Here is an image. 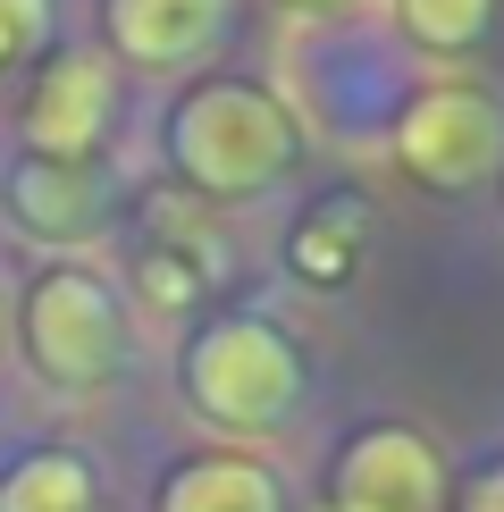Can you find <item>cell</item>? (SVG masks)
Instances as JSON below:
<instances>
[{"mask_svg":"<svg viewBox=\"0 0 504 512\" xmlns=\"http://www.w3.org/2000/svg\"><path fill=\"white\" fill-rule=\"evenodd\" d=\"M462 512H504V471H496V479H479L471 496H462Z\"/></svg>","mask_w":504,"mask_h":512,"instance_id":"13","label":"cell"},{"mask_svg":"<svg viewBox=\"0 0 504 512\" xmlns=\"http://www.w3.org/2000/svg\"><path fill=\"white\" fill-rule=\"evenodd\" d=\"M160 512H286V504L252 454H202L160 487Z\"/></svg>","mask_w":504,"mask_h":512,"instance_id":"8","label":"cell"},{"mask_svg":"<svg viewBox=\"0 0 504 512\" xmlns=\"http://www.w3.org/2000/svg\"><path fill=\"white\" fill-rule=\"evenodd\" d=\"M17 219L42 227V236H84V227H93V210H84V168L26 160L17 168Z\"/></svg>","mask_w":504,"mask_h":512,"instance_id":"10","label":"cell"},{"mask_svg":"<svg viewBox=\"0 0 504 512\" xmlns=\"http://www.w3.org/2000/svg\"><path fill=\"white\" fill-rule=\"evenodd\" d=\"M336 512H446V471H437L420 429H362L336 462Z\"/></svg>","mask_w":504,"mask_h":512,"instance_id":"5","label":"cell"},{"mask_svg":"<svg viewBox=\"0 0 504 512\" xmlns=\"http://www.w3.org/2000/svg\"><path fill=\"white\" fill-rule=\"evenodd\" d=\"M227 26V0H110V34L143 68H177V59L210 51V34Z\"/></svg>","mask_w":504,"mask_h":512,"instance_id":"7","label":"cell"},{"mask_svg":"<svg viewBox=\"0 0 504 512\" xmlns=\"http://www.w3.org/2000/svg\"><path fill=\"white\" fill-rule=\"evenodd\" d=\"M404 9V34L429 42V51H471L479 34H488L496 0H395Z\"/></svg>","mask_w":504,"mask_h":512,"instance_id":"11","label":"cell"},{"mask_svg":"<svg viewBox=\"0 0 504 512\" xmlns=\"http://www.w3.org/2000/svg\"><path fill=\"white\" fill-rule=\"evenodd\" d=\"M26 353H34L42 378H59V387L110 378L118 353H126V319L110 303V286H101L93 269L34 277V294H26Z\"/></svg>","mask_w":504,"mask_h":512,"instance_id":"3","label":"cell"},{"mask_svg":"<svg viewBox=\"0 0 504 512\" xmlns=\"http://www.w3.org/2000/svg\"><path fill=\"white\" fill-rule=\"evenodd\" d=\"M101 118H110V59L93 51H68L59 68H42L34 101H26V143L34 160H59V168H84Z\"/></svg>","mask_w":504,"mask_h":512,"instance_id":"6","label":"cell"},{"mask_svg":"<svg viewBox=\"0 0 504 512\" xmlns=\"http://www.w3.org/2000/svg\"><path fill=\"white\" fill-rule=\"evenodd\" d=\"M303 9H336V0H303Z\"/></svg>","mask_w":504,"mask_h":512,"instance_id":"14","label":"cell"},{"mask_svg":"<svg viewBox=\"0 0 504 512\" xmlns=\"http://www.w3.org/2000/svg\"><path fill=\"white\" fill-rule=\"evenodd\" d=\"M0 512H93V471L84 454H26L9 479H0Z\"/></svg>","mask_w":504,"mask_h":512,"instance_id":"9","label":"cell"},{"mask_svg":"<svg viewBox=\"0 0 504 512\" xmlns=\"http://www.w3.org/2000/svg\"><path fill=\"white\" fill-rule=\"evenodd\" d=\"M51 34V0H0V68Z\"/></svg>","mask_w":504,"mask_h":512,"instance_id":"12","label":"cell"},{"mask_svg":"<svg viewBox=\"0 0 504 512\" xmlns=\"http://www.w3.org/2000/svg\"><path fill=\"white\" fill-rule=\"evenodd\" d=\"M395 152H404L412 177L429 185H479L504 160V118L488 93H462V84H437L420 93L404 118H395Z\"/></svg>","mask_w":504,"mask_h":512,"instance_id":"4","label":"cell"},{"mask_svg":"<svg viewBox=\"0 0 504 512\" xmlns=\"http://www.w3.org/2000/svg\"><path fill=\"white\" fill-rule=\"evenodd\" d=\"M168 160L202 185V194H261L269 177L294 160V118L261 84H194L168 118Z\"/></svg>","mask_w":504,"mask_h":512,"instance_id":"1","label":"cell"},{"mask_svg":"<svg viewBox=\"0 0 504 512\" xmlns=\"http://www.w3.org/2000/svg\"><path fill=\"white\" fill-rule=\"evenodd\" d=\"M0 328H9V319H0Z\"/></svg>","mask_w":504,"mask_h":512,"instance_id":"15","label":"cell"},{"mask_svg":"<svg viewBox=\"0 0 504 512\" xmlns=\"http://www.w3.org/2000/svg\"><path fill=\"white\" fill-rule=\"evenodd\" d=\"M185 387L227 429H278L303 395V361L269 319H219V328H202L194 361H185Z\"/></svg>","mask_w":504,"mask_h":512,"instance_id":"2","label":"cell"}]
</instances>
